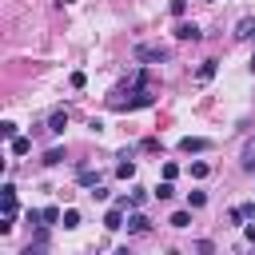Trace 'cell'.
<instances>
[{"label": "cell", "instance_id": "obj_1", "mask_svg": "<svg viewBox=\"0 0 255 255\" xmlns=\"http://www.w3.org/2000/svg\"><path fill=\"white\" fill-rule=\"evenodd\" d=\"M151 104H155V96H151V88H147V84H143V88H131V92H128V100H120V96H112V100H108V108H112V112H131V108H151Z\"/></svg>", "mask_w": 255, "mask_h": 255}, {"label": "cell", "instance_id": "obj_2", "mask_svg": "<svg viewBox=\"0 0 255 255\" xmlns=\"http://www.w3.org/2000/svg\"><path fill=\"white\" fill-rule=\"evenodd\" d=\"M135 60L139 64H163L167 48H159V44H135Z\"/></svg>", "mask_w": 255, "mask_h": 255}, {"label": "cell", "instance_id": "obj_3", "mask_svg": "<svg viewBox=\"0 0 255 255\" xmlns=\"http://www.w3.org/2000/svg\"><path fill=\"white\" fill-rule=\"evenodd\" d=\"M207 147H211V139H203V135H183L179 139V151H187V155L191 151H207Z\"/></svg>", "mask_w": 255, "mask_h": 255}, {"label": "cell", "instance_id": "obj_4", "mask_svg": "<svg viewBox=\"0 0 255 255\" xmlns=\"http://www.w3.org/2000/svg\"><path fill=\"white\" fill-rule=\"evenodd\" d=\"M64 128H68V112L56 108V112L48 116V131H52V135H64Z\"/></svg>", "mask_w": 255, "mask_h": 255}, {"label": "cell", "instance_id": "obj_5", "mask_svg": "<svg viewBox=\"0 0 255 255\" xmlns=\"http://www.w3.org/2000/svg\"><path fill=\"white\" fill-rule=\"evenodd\" d=\"M124 211H128V207H120V203H116V207L104 215V227H108V231H120V227H124Z\"/></svg>", "mask_w": 255, "mask_h": 255}, {"label": "cell", "instance_id": "obj_6", "mask_svg": "<svg viewBox=\"0 0 255 255\" xmlns=\"http://www.w3.org/2000/svg\"><path fill=\"white\" fill-rule=\"evenodd\" d=\"M128 231H131V235H147V231H151V219H147V215H139V211H135V215H131V219H128Z\"/></svg>", "mask_w": 255, "mask_h": 255}, {"label": "cell", "instance_id": "obj_7", "mask_svg": "<svg viewBox=\"0 0 255 255\" xmlns=\"http://www.w3.org/2000/svg\"><path fill=\"white\" fill-rule=\"evenodd\" d=\"M239 167L243 171H255V135L243 143V155H239Z\"/></svg>", "mask_w": 255, "mask_h": 255}, {"label": "cell", "instance_id": "obj_8", "mask_svg": "<svg viewBox=\"0 0 255 255\" xmlns=\"http://www.w3.org/2000/svg\"><path fill=\"white\" fill-rule=\"evenodd\" d=\"M175 36H179V40H203V32H199L195 24H187V20L175 24Z\"/></svg>", "mask_w": 255, "mask_h": 255}, {"label": "cell", "instance_id": "obj_9", "mask_svg": "<svg viewBox=\"0 0 255 255\" xmlns=\"http://www.w3.org/2000/svg\"><path fill=\"white\" fill-rule=\"evenodd\" d=\"M8 147H12V155H28V151H32V139H28V135H12Z\"/></svg>", "mask_w": 255, "mask_h": 255}, {"label": "cell", "instance_id": "obj_10", "mask_svg": "<svg viewBox=\"0 0 255 255\" xmlns=\"http://www.w3.org/2000/svg\"><path fill=\"white\" fill-rule=\"evenodd\" d=\"M235 36H239V40H251V36H255V20H251V16H243V20L235 24Z\"/></svg>", "mask_w": 255, "mask_h": 255}, {"label": "cell", "instance_id": "obj_11", "mask_svg": "<svg viewBox=\"0 0 255 255\" xmlns=\"http://www.w3.org/2000/svg\"><path fill=\"white\" fill-rule=\"evenodd\" d=\"M116 175H120V179H131V175H135V163H131L128 151H124V163H116Z\"/></svg>", "mask_w": 255, "mask_h": 255}, {"label": "cell", "instance_id": "obj_12", "mask_svg": "<svg viewBox=\"0 0 255 255\" xmlns=\"http://www.w3.org/2000/svg\"><path fill=\"white\" fill-rule=\"evenodd\" d=\"M64 159H68L64 147H48V151H44V163H48V167H56V163H64Z\"/></svg>", "mask_w": 255, "mask_h": 255}, {"label": "cell", "instance_id": "obj_13", "mask_svg": "<svg viewBox=\"0 0 255 255\" xmlns=\"http://www.w3.org/2000/svg\"><path fill=\"white\" fill-rule=\"evenodd\" d=\"M191 175H195V179H207V175H211V163H207V159H195V163H191Z\"/></svg>", "mask_w": 255, "mask_h": 255}, {"label": "cell", "instance_id": "obj_14", "mask_svg": "<svg viewBox=\"0 0 255 255\" xmlns=\"http://www.w3.org/2000/svg\"><path fill=\"white\" fill-rule=\"evenodd\" d=\"M76 179H80L84 187H96V183H100V175H96L92 167H80V175H76Z\"/></svg>", "mask_w": 255, "mask_h": 255}, {"label": "cell", "instance_id": "obj_15", "mask_svg": "<svg viewBox=\"0 0 255 255\" xmlns=\"http://www.w3.org/2000/svg\"><path fill=\"white\" fill-rule=\"evenodd\" d=\"M151 195H155V199H171V195H175V187H171V179H163V183H159V187H155Z\"/></svg>", "mask_w": 255, "mask_h": 255}, {"label": "cell", "instance_id": "obj_16", "mask_svg": "<svg viewBox=\"0 0 255 255\" xmlns=\"http://www.w3.org/2000/svg\"><path fill=\"white\" fill-rule=\"evenodd\" d=\"M60 223H64V227H68V231H72V227H80V211H76V207H68V211H64V219H60Z\"/></svg>", "mask_w": 255, "mask_h": 255}, {"label": "cell", "instance_id": "obj_17", "mask_svg": "<svg viewBox=\"0 0 255 255\" xmlns=\"http://www.w3.org/2000/svg\"><path fill=\"white\" fill-rule=\"evenodd\" d=\"M167 223H171V227H191V215H187V211H175Z\"/></svg>", "mask_w": 255, "mask_h": 255}, {"label": "cell", "instance_id": "obj_18", "mask_svg": "<svg viewBox=\"0 0 255 255\" xmlns=\"http://www.w3.org/2000/svg\"><path fill=\"white\" fill-rule=\"evenodd\" d=\"M211 76H215V60H203L199 64V80H211Z\"/></svg>", "mask_w": 255, "mask_h": 255}, {"label": "cell", "instance_id": "obj_19", "mask_svg": "<svg viewBox=\"0 0 255 255\" xmlns=\"http://www.w3.org/2000/svg\"><path fill=\"white\" fill-rule=\"evenodd\" d=\"M60 219H64V211H56V207H44V227H48V223H60Z\"/></svg>", "mask_w": 255, "mask_h": 255}, {"label": "cell", "instance_id": "obj_20", "mask_svg": "<svg viewBox=\"0 0 255 255\" xmlns=\"http://www.w3.org/2000/svg\"><path fill=\"white\" fill-rule=\"evenodd\" d=\"M0 135H4V139H12V135H20V131H16V124H12V120H4V124H0Z\"/></svg>", "mask_w": 255, "mask_h": 255}, {"label": "cell", "instance_id": "obj_21", "mask_svg": "<svg viewBox=\"0 0 255 255\" xmlns=\"http://www.w3.org/2000/svg\"><path fill=\"white\" fill-rule=\"evenodd\" d=\"M187 203H191V207H203V203H207V195H203V191H191V195H187Z\"/></svg>", "mask_w": 255, "mask_h": 255}, {"label": "cell", "instance_id": "obj_22", "mask_svg": "<svg viewBox=\"0 0 255 255\" xmlns=\"http://www.w3.org/2000/svg\"><path fill=\"white\" fill-rule=\"evenodd\" d=\"M167 8H171V16H183V12H187V0H171Z\"/></svg>", "mask_w": 255, "mask_h": 255}, {"label": "cell", "instance_id": "obj_23", "mask_svg": "<svg viewBox=\"0 0 255 255\" xmlns=\"http://www.w3.org/2000/svg\"><path fill=\"white\" fill-rule=\"evenodd\" d=\"M179 175V163H163V179H175Z\"/></svg>", "mask_w": 255, "mask_h": 255}, {"label": "cell", "instance_id": "obj_24", "mask_svg": "<svg viewBox=\"0 0 255 255\" xmlns=\"http://www.w3.org/2000/svg\"><path fill=\"white\" fill-rule=\"evenodd\" d=\"M143 199H147V191H143V187H135V191H131V207H139Z\"/></svg>", "mask_w": 255, "mask_h": 255}, {"label": "cell", "instance_id": "obj_25", "mask_svg": "<svg viewBox=\"0 0 255 255\" xmlns=\"http://www.w3.org/2000/svg\"><path fill=\"white\" fill-rule=\"evenodd\" d=\"M243 235H247V243H255V223H251V227H243Z\"/></svg>", "mask_w": 255, "mask_h": 255}, {"label": "cell", "instance_id": "obj_26", "mask_svg": "<svg viewBox=\"0 0 255 255\" xmlns=\"http://www.w3.org/2000/svg\"><path fill=\"white\" fill-rule=\"evenodd\" d=\"M251 72H255V56H251Z\"/></svg>", "mask_w": 255, "mask_h": 255}, {"label": "cell", "instance_id": "obj_27", "mask_svg": "<svg viewBox=\"0 0 255 255\" xmlns=\"http://www.w3.org/2000/svg\"><path fill=\"white\" fill-rule=\"evenodd\" d=\"M64 4H72V0H64Z\"/></svg>", "mask_w": 255, "mask_h": 255}]
</instances>
